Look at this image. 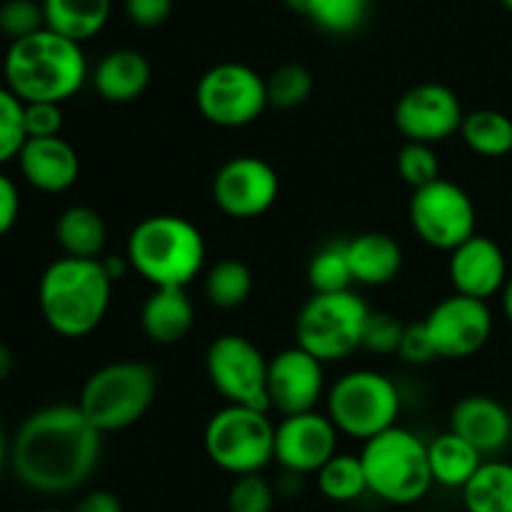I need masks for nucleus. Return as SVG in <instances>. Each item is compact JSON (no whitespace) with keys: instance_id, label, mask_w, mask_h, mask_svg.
<instances>
[{"instance_id":"obj_33","label":"nucleus","mask_w":512,"mask_h":512,"mask_svg":"<svg viewBox=\"0 0 512 512\" xmlns=\"http://www.w3.org/2000/svg\"><path fill=\"white\" fill-rule=\"evenodd\" d=\"M365 15H368V0H315L308 18L325 33L348 35L363 25Z\"/></svg>"},{"instance_id":"obj_3","label":"nucleus","mask_w":512,"mask_h":512,"mask_svg":"<svg viewBox=\"0 0 512 512\" xmlns=\"http://www.w3.org/2000/svg\"><path fill=\"white\" fill-rule=\"evenodd\" d=\"M113 280L100 260L63 258L43 270L38 283V305L43 320L63 338H85L100 328L110 308Z\"/></svg>"},{"instance_id":"obj_1","label":"nucleus","mask_w":512,"mask_h":512,"mask_svg":"<svg viewBox=\"0 0 512 512\" xmlns=\"http://www.w3.org/2000/svg\"><path fill=\"white\" fill-rule=\"evenodd\" d=\"M103 455V433L78 405H48L20 423L10 438L8 463L20 485L40 495L83 488Z\"/></svg>"},{"instance_id":"obj_4","label":"nucleus","mask_w":512,"mask_h":512,"mask_svg":"<svg viewBox=\"0 0 512 512\" xmlns=\"http://www.w3.org/2000/svg\"><path fill=\"white\" fill-rule=\"evenodd\" d=\"M205 238L180 215H150L128 235L130 270L153 288H188L205 265Z\"/></svg>"},{"instance_id":"obj_12","label":"nucleus","mask_w":512,"mask_h":512,"mask_svg":"<svg viewBox=\"0 0 512 512\" xmlns=\"http://www.w3.org/2000/svg\"><path fill=\"white\" fill-rule=\"evenodd\" d=\"M410 225L425 245L453 253L475 235L478 210L460 185L440 178L425 188L413 190Z\"/></svg>"},{"instance_id":"obj_13","label":"nucleus","mask_w":512,"mask_h":512,"mask_svg":"<svg viewBox=\"0 0 512 512\" xmlns=\"http://www.w3.org/2000/svg\"><path fill=\"white\" fill-rule=\"evenodd\" d=\"M280 193V178L270 163L238 155L220 165L213 178V200L228 218L253 220L268 213Z\"/></svg>"},{"instance_id":"obj_15","label":"nucleus","mask_w":512,"mask_h":512,"mask_svg":"<svg viewBox=\"0 0 512 512\" xmlns=\"http://www.w3.org/2000/svg\"><path fill=\"white\" fill-rule=\"evenodd\" d=\"M463 120L460 98L443 83L415 85L395 105V125L408 143H443L460 133Z\"/></svg>"},{"instance_id":"obj_29","label":"nucleus","mask_w":512,"mask_h":512,"mask_svg":"<svg viewBox=\"0 0 512 512\" xmlns=\"http://www.w3.org/2000/svg\"><path fill=\"white\" fill-rule=\"evenodd\" d=\"M253 293V273L238 258H225L215 263L205 275V298L220 310H235L248 303Z\"/></svg>"},{"instance_id":"obj_30","label":"nucleus","mask_w":512,"mask_h":512,"mask_svg":"<svg viewBox=\"0 0 512 512\" xmlns=\"http://www.w3.org/2000/svg\"><path fill=\"white\" fill-rule=\"evenodd\" d=\"M318 488L330 503H355L368 493L360 455L335 453L323 468L318 470Z\"/></svg>"},{"instance_id":"obj_37","label":"nucleus","mask_w":512,"mask_h":512,"mask_svg":"<svg viewBox=\"0 0 512 512\" xmlns=\"http://www.w3.org/2000/svg\"><path fill=\"white\" fill-rule=\"evenodd\" d=\"M275 493L260 473L235 478L228 493V512H273Z\"/></svg>"},{"instance_id":"obj_42","label":"nucleus","mask_w":512,"mask_h":512,"mask_svg":"<svg viewBox=\"0 0 512 512\" xmlns=\"http://www.w3.org/2000/svg\"><path fill=\"white\" fill-rule=\"evenodd\" d=\"M20 215V193L18 185L13 183V178L0 170V238L13 230V225L18 223Z\"/></svg>"},{"instance_id":"obj_17","label":"nucleus","mask_w":512,"mask_h":512,"mask_svg":"<svg viewBox=\"0 0 512 512\" xmlns=\"http://www.w3.org/2000/svg\"><path fill=\"white\" fill-rule=\"evenodd\" d=\"M323 393V363L298 345L280 350L268 363V408L283 418L315 410Z\"/></svg>"},{"instance_id":"obj_35","label":"nucleus","mask_w":512,"mask_h":512,"mask_svg":"<svg viewBox=\"0 0 512 512\" xmlns=\"http://www.w3.org/2000/svg\"><path fill=\"white\" fill-rule=\"evenodd\" d=\"M398 173L413 190L440 180V158L433 145L405 143L398 153Z\"/></svg>"},{"instance_id":"obj_49","label":"nucleus","mask_w":512,"mask_h":512,"mask_svg":"<svg viewBox=\"0 0 512 512\" xmlns=\"http://www.w3.org/2000/svg\"><path fill=\"white\" fill-rule=\"evenodd\" d=\"M500 3H503L505 10H510V13H512V0H500Z\"/></svg>"},{"instance_id":"obj_16","label":"nucleus","mask_w":512,"mask_h":512,"mask_svg":"<svg viewBox=\"0 0 512 512\" xmlns=\"http://www.w3.org/2000/svg\"><path fill=\"white\" fill-rule=\"evenodd\" d=\"M338 428L328 415H288L275 425V460L288 475L318 473L338 453Z\"/></svg>"},{"instance_id":"obj_25","label":"nucleus","mask_w":512,"mask_h":512,"mask_svg":"<svg viewBox=\"0 0 512 512\" xmlns=\"http://www.w3.org/2000/svg\"><path fill=\"white\" fill-rule=\"evenodd\" d=\"M45 28L83 45L108 25L113 0H40Z\"/></svg>"},{"instance_id":"obj_20","label":"nucleus","mask_w":512,"mask_h":512,"mask_svg":"<svg viewBox=\"0 0 512 512\" xmlns=\"http://www.w3.org/2000/svg\"><path fill=\"white\" fill-rule=\"evenodd\" d=\"M18 168L28 185L40 193L58 195L73 188L80 175L78 150L65 138L25 140L18 155Z\"/></svg>"},{"instance_id":"obj_38","label":"nucleus","mask_w":512,"mask_h":512,"mask_svg":"<svg viewBox=\"0 0 512 512\" xmlns=\"http://www.w3.org/2000/svg\"><path fill=\"white\" fill-rule=\"evenodd\" d=\"M403 333L405 325L400 323L393 313H383V310H380V313H373V310H370V318L368 323H365L363 333V348L378 355L398 353Z\"/></svg>"},{"instance_id":"obj_26","label":"nucleus","mask_w":512,"mask_h":512,"mask_svg":"<svg viewBox=\"0 0 512 512\" xmlns=\"http://www.w3.org/2000/svg\"><path fill=\"white\" fill-rule=\"evenodd\" d=\"M428 458L433 483L450 490H463L473 480V475L478 473L480 465L485 463L483 455L473 445L465 443L460 435H455L453 430L438 435L433 443H428Z\"/></svg>"},{"instance_id":"obj_8","label":"nucleus","mask_w":512,"mask_h":512,"mask_svg":"<svg viewBox=\"0 0 512 512\" xmlns=\"http://www.w3.org/2000/svg\"><path fill=\"white\" fill-rule=\"evenodd\" d=\"M205 455L223 473L255 475L275 460V425L268 410L225 405L205 425Z\"/></svg>"},{"instance_id":"obj_47","label":"nucleus","mask_w":512,"mask_h":512,"mask_svg":"<svg viewBox=\"0 0 512 512\" xmlns=\"http://www.w3.org/2000/svg\"><path fill=\"white\" fill-rule=\"evenodd\" d=\"M503 313H505V318H508V323L512 325V275L503 288Z\"/></svg>"},{"instance_id":"obj_10","label":"nucleus","mask_w":512,"mask_h":512,"mask_svg":"<svg viewBox=\"0 0 512 512\" xmlns=\"http://www.w3.org/2000/svg\"><path fill=\"white\" fill-rule=\"evenodd\" d=\"M195 105L210 125L245 128L268 108V88L245 63H218L195 85Z\"/></svg>"},{"instance_id":"obj_48","label":"nucleus","mask_w":512,"mask_h":512,"mask_svg":"<svg viewBox=\"0 0 512 512\" xmlns=\"http://www.w3.org/2000/svg\"><path fill=\"white\" fill-rule=\"evenodd\" d=\"M285 5H288L290 10H295V13H300V15H308L310 13V8H313V3L315 0H283Z\"/></svg>"},{"instance_id":"obj_19","label":"nucleus","mask_w":512,"mask_h":512,"mask_svg":"<svg viewBox=\"0 0 512 512\" xmlns=\"http://www.w3.org/2000/svg\"><path fill=\"white\" fill-rule=\"evenodd\" d=\"M450 430L480 455H498L512 440V415L500 400L468 395L450 413Z\"/></svg>"},{"instance_id":"obj_40","label":"nucleus","mask_w":512,"mask_h":512,"mask_svg":"<svg viewBox=\"0 0 512 512\" xmlns=\"http://www.w3.org/2000/svg\"><path fill=\"white\" fill-rule=\"evenodd\" d=\"M398 355L408 365H428V363H433L435 358H438V353H435V345H433V340H430L425 323L405 325V333H403V340H400Z\"/></svg>"},{"instance_id":"obj_27","label":"nucleus","mask_w":512,"mask_h":512,"mask_svg":"<svg viewBox=\"0 0 512 512\" xmlns=\"http://www.w3.org/2000/svg\"><path fill=\"white\" fill-rule=\"evenodd\" d=\"M468 512H512V463L488 460L463 488Z\"/></svg>"},{"instance_id":"obj_5","label":"nucleus","mask_w":512,"mask_h":512,"mask_svg":"<svg viewBox=\"0 0 512 512\" xmlns=\"http://www.w3.org/2000/svg\"><path fill=\"white\" fill-rule=\"evenodd\" d=\"M160 375L140 360H118L95 370L80 390L78 408L98 433H120L145 418L158 395Z\"/></svg>"},{"instance_id":"obj_39","label":"nucleus","mask_w":512,"mask_h":512,"mask_svg":"<svg viewBox=\"0 0 512 512\" xmlns=\"http://www.w3.org/2000/svg\"><path fill=\"white\" fill-rule=\"evenodd\" d=\"M23 125L28 140L58 138L63 130V108L58 103H25Z\"/></svg>"},{"instance_id":"obj_34","label":"nucleus","mask_w":512,"mask_h":512,"mask_svg":"<svg viewBox=\"0 0 512 512\" xmlns=\"http://www.w3.org/2000/svg\"><path fill=\"white\" fill-rule=\"evenodd\" d=\"M23 108V100L13 90L0 85V168L10 160H18L20 150L28 140L23 125Z\"/></svg>"},{"instance_id":"obj_23","label":"nucleus","mask_w":512,"mask_h":512,"mask_svg":"<svg viewBox=\"0 0 512 512\" xmlns=\"http://www.w3.org/2000/svg\"><path fill=\"white\" fill-rule=\"evenodd\" d=\"M353 283L380 288L393 283L403 270V248L388 233H363L345 243Z\"/></svg>"},{"instance_id":"obj_6","label":"nucleus","mask_w":512,"mask_h":512,"mask_svg":"<svg viewBox=\"0 0 512 512\" xmlns=\"http://www.w3.org/2000/svg\"><path fill=\"white\" fill-rule=\"evenodd\" d=\"M368 493L390 505H415L433 488L428 443L413 430L393 425L363 445L360 453Z\"/></svg>"},{"instance_id":"obj_28","label":"nucleus","mask_w":512,"mask_h":512,"mask_svg":"<svg viewBox=\"0 0 512 512\" xmlns=\"http://www.w3.org/2000/svg\"><path fill=\"white\" fill-rule=\"evenodd\" d=\"M465 145L483 158H503L512 153V118L500 110H473L465 113L460 125Z\"/></svg>"},{"instance_id":"obj_43","label":"nucleus","mask_w":512,"mask_h":512,"mask_svg":"<svg viewBox=\"0 0 512 512\" xmlns=\"http://www.w3.org/2000/svg\"><path fill=\"white\" fill-rule=\"evenodd\" d=\"M73 512H123V503L110 490H90L78 500Z\"/></svg>"},{"instance_id":"obj_22","label":"nucleus","mask_w":512,"mask_h":512,"mask_svg":"<svg viewBox=\"0 0 512 512\" xmlns=\"http://www.w3.org/2000/svg\"><path fill=\"white\" fill-rule=\"evenodd\" d=\"M140 325L153 343H180L195 325L193 300L188 298L185 288H153L140 310Z\"/></svg>"},{"instance_id":"obj_41","label":"nucleus","mask_w":512,"mask_h":512,"mask_svg":"<svg viewBox=\"0 0 512 512\" xmlns=\"http://www.w3.org/2000/svg\"><path fill=\"white\" fill-rule=\"evenodd\" d=\"M173 13V0H125V15L138 28H158Z\"/></svg>"},{"instance_id":"obj_46","label":"nucleus","mask_w":512,"mask_h":512,"mask_svg":"<svg viewBox=\"0 0 512 512\" xmlns=\"http://www.w3.org/2000/svg\"><path fill=\"white\" fill-rule=\"evenodd\" d=\"M8 455H10V440L8 435H5L3 420H0V475H3L5 465H8Z\"/></svg>"},{"instance_id":"obj_11","label":"nucleus","mask_w":512,"mask_h":512,"mask_svg":"<svg viewBox=\"0 0 512 512\" xmlns=\"http://www.w3.org/2000/svg\"><path fill=\"white\" fill-rule=\"evenodd\" d=\"M268 363L263 350L245 335L225 333L210 343L205 373L228 405L268 408Z\"/></svg>"},{"instance_id":"obj_32","label":"nucleus","mask_w":512,"mask_h":512,"mask_svg":"<svg viewBox=\"0 0 512 512\" xmlns=\"http://www.w3.org/2000/svg\"><path fill=\"white\" fill-rule=\"evenodd\" d=\"M265 88H268V105L280 110H293L308 103V98L313 95V75L305 65L285 63L270 73V78L265 80Z\"/></svg>"},{"instance_id":"obj_14","label":"nucleus","mask_w":512,"mask_h":512,"mask_svg":"<svg viewBox=\"0 0 512 512\" xmlns=\"http://www.w3.org/2000/svg\"><path fill=\"white\" fill-rule=\"evenodd\" d=\"M438 358L463 360L480 353L493 335V313L485 300L450 295L423 320Z\"/></svg>"},{"instance_id":"obj_50","label":"nucleus","mask_w":512,"mask_h":512,"mask_svg":"<svg viewBox=\"0 0 512 512\" xmlns=\"http://www.w3.org/2000/svg\"><path fill=\"white\" fill-rule=\"evenodd\" d=\"M38 512H65V510H55V508H50V510H38Z\"/></svg>"},{"instance_id":"obj_9","label":"nucleus","mask_w":512,"mask_h":512,"mask_svg":"<svg viewBox=\"0 0 512 512\" xmlns=\"http://www.w3.org/2000/svg\"><path fill=\"white\" fill-rule=\"evenodd\" d=\"M403 400L388 375L378 370H353L328 390V418L340 435L368 443L398 420Z\"/></svg>"},{"instance_id":"obj_36","label":"nucleus","mask_w":512,"mask_h":512,"mask_svg":"<svg viewBox=\"0 0 512 512\" xmlns=\"http://www.w3.org/2000/svg\"><path fill=\"white\" fill-rule=\"evenodd\" d=\"M45 28L43 3L38 0H5L0 5V35L15 43Z\"/></svg>"},{"instance_id":"obj_44","label":"nucleus","mask_w":512,"mask_h":512,"mask_svg":"<svg viewBox=\"0 0 512 512\" xmlns=\"http://www.w3.org/2000/svg\"><path fill=\"white\" fill-rule=\"evenodd\" d=\"M100 263H103L105 273H108V278L113 280V283H115V280L123 278V275L130 270L128 258H118V255H108V258H100Z\"/></svg>"},{"instance_id":"obj_2","label":"nucleus","mask_w":512,"mask_h":512,"mask_svg":"<svg viewBox=\"0 0 512 512\" xmlns=\"http://www.w3.org/2000/svg\"><path fill=\"white\" fill-rule=\"evenodd\" d=\"M3 75L5 88L23 103L63 105L88 80V60L80 43L43 28L8 45Z\"/></svg>"},{"instance_id":"obj_18","label":"nucleus","mask_w":512,"mask_h":512,"mask_svg":"<svg viewBox=\"0 0 512 512\" xmlns=\"http://www.w3.org/2000/svg\"><path fill=\"white\" fill-rule=\"evenodd\" d=\"M448 275L455 293L485 303L503 293L510 278L503 248L493 238L478 233L450 253Z\"/></svg>"},{"instance_id":"obj_31","label":"nucleus","mask_w":512,"mask_h":512,"mask_svg":"<svg viewBox=\"0 0 512 512\" xmlns=\"http://www.w3.org/2000/svg\"><path fill=\"white\" fill-rule=\"evenodd\" d=\"M308 283L313 293H343L350 290L353 270L348 263V248L345 243H328L310 258Z\"/></svg>"},{"instance_id":"obj_24","label":"nucleus","mask_w":512,"mask_h":512,"mask_svg":"<svg viewBox=\"0 0 512 512\" xmlns=\"http://www.w3.org/2000/svg\"><path fill=\"white\" fill-rule=\"evenodd\" d=\"M55 240L68 258L100 260L108 245V225L90 205H70L58 215Z\"/></svg>"},{"instance_id":"obj_7","label":"nucleus","mask_w":512,"mask_h":512,"mask_svg":"<svg viewBox=\"0 0 512 512\" xmlns=\"http://www.w3.org/2000/svg\"><path fill=\"white\" fill-rule=\"evenodd\" d=\"M370 308L358 293H313L295 320V345L320 363H338L363 348Z\"/></svg>"},{"instance_id":"obj_21","label":"nucleus","mask_w":512,"mask_h":512,"mask_svg":"<svg viewBox=\"0 0 512 512\" xmlns=\"http://www.w3.org/2000/svg\"><path fill=\"white\" fill-rule=\"evenodd\" d=\"M148 58L133 48L110 50L93 70V88L105 103L125 105L138 100L150 85Z\"/></svg>"},{"instance_id":"obj_45","label":"nucleus","mask_w":512,"mask_h":512,"mask_svg":"<svg viewBox=\"0 0 512 512\" xmlns=\"http://www.w3.org/2000/svg\"><path fill=\"white\" fill-rule=\"evenodd\" d=\"M13 370H15L13 350H10L8 345L0 343V383L10 378V375H13Z\"/></svg>"}]
</instances>
